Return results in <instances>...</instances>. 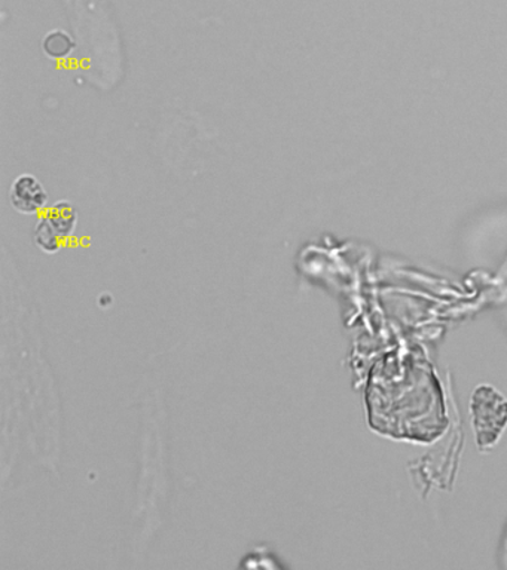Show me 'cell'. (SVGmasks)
<instances>
[{"instance_id":"6da1fadb","label":"cell","mask_w":507,"mask_h":570,"mask_svg":"<svg viewBox=\"0 0 507 570\" xmlns=\"http://www.w3.org/2000/svg\"><path fill=\"white\" fill-rule=\"evenodd\" d=\"M471 425L476 444L480 450H489L500 440L507 428V399L496 387L480 385L470 400Z\"/></svg>"},{"instance_id":"7a4b0ae2","label":"cell","mask_w":507,"mask_h":570,"mask_svg":"<svg viewBox=\"0 0 507 570\" xmlns=\"http://www.w3.org/2000/svg\"><path fill=\"white\" fill-rule=\"evenodd\" d=\"M10 200L17 212L32 216L47 207L48 194L37 177L21 174L11 185Z\"/></svg>"},{"instance_id":"3957f363","label":"cell","mask_w":507,"mask_h":570,"mask_svg":"<svg viewBox=\"0 0 507 570\" xmlns=\"http://www.w3.org/2000/svg\"><path fill=\"white\" fill-rule=\"evenodd\" d=\"M47 220L50 222L52 229L61 239L69 238L77 227L78 216L75 208L66 200L57 203L47 214Z\"/></svg>"},{"instance_id":"277c9868","label":"cell","mask_w":507,"mask_h":570,"mask_svg":"<svg viewBox=\"0 0 507 570\" xmlns=\"http://www.w3.org/2000/svg\"><path fill=\"white\" fill-rule=\"evenodd\" d=\"M43 51L51 58H66L74 51L75 42L64 30H55L43 39Z\"/></svg>"},{"instance_id":"5b68a950","label":"cell","mask_w":507,"mask_h":570,"mask_svg":"<svg viewBox=\"0 0 507 570\" xmlns=\"http://www.w3.org/2000/svg\"><path fill=\"white\" fill-rule=\"evenodd\" d=\"M60 239V236L52 229L50 222L43 216L41 220H39L37 229H35V240H37L39 248L46 253L59 252Z\"/></svg>"},{"instance_id":"8992f818","label":"cell","mask_w":507,"mask_h":570,"mask_svg":"<svg viewBox=\"0 0 507 570\" xmlns=\"http://www.w3.org/2000/svg\"><path fill=\"white\" fill-rule=\"evenodd\" d=\"M498 560H500L501 568L507 569V524L505 532H503L500 550H498Z\"/></svg>"}]
</instances>
